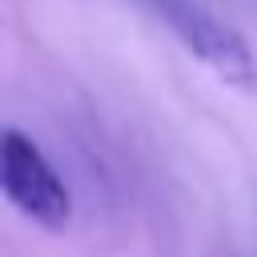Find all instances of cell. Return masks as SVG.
Segmentation results:
<instances>
[{
	"instance_id": "obj_1",
	"label": "cell",
	"mask_w": 257,
	"mask_h": 257,
	"mask_svg": "<svg viewBox=\"0 0 257 257\" xmlns=\"http://www.w3.org/2000/svg\"><path fill=\"white\" fill-rule=\"evenodd\" d=\"M149 8L185 44V52L197 56L221 84H229L245 96L257 92V56L229 20H221L201 0H149Z\"/></svg>"
},
{
	"instance_id": "obj_2",
	"label": "cell",
	"mask_w": 257,
	"mask_h": 257,
	"mask_svg": "<svg viewBox=\"0 0 257 257\" xmlns=\"http://www.w3.org/2000/svg\"><path fill=\"white\" fill-rule=\"evenodd\" d=\"M0 185L12 209H20L32 225L48 233H64L72 221V193L40 153L32 137L20 128H4L0 141Z\"/></svg>"
}]
</instances>
